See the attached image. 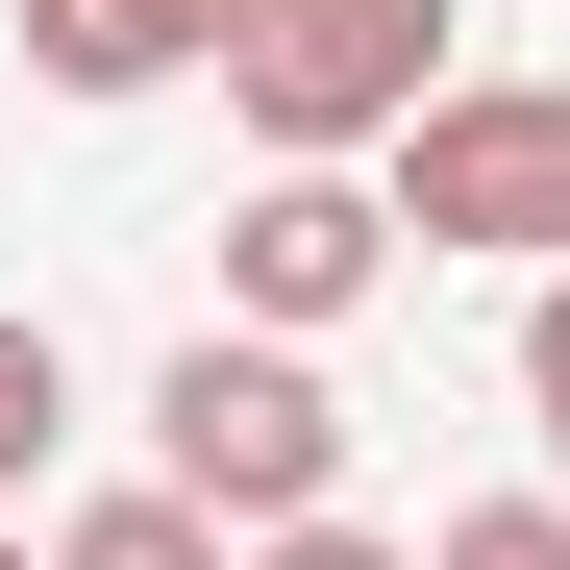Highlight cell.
I'll use <instances>...</instances> for the list:
<instances>
[{"instance_id":"cell-1","label":"cell","mask_w":570,"mask_h":570,"mask_svg":"<svg viewBox=\"0 0 570 570\" xmlns=\"http://www.w3.org/2000/svg\"><path fill=\"white\" fill-rule=\"evenodd\" d=\"M149 497H199L224 546H298V521H347V397H323V347H248V323H199L149 372Z\"/></svg>"},{"instance_id":"cell-2","label":"cell","mask_w":570,"mask_h":570,"mask_svg":"<svg viewBox=\"0 0 570 570\" xmlns=\"http://www.w3.org/2000/svg\"><path fill=\"white\" fill-rule=\"evenodd\" d=\"M224 100H248L273 174H347V149H397V125L446 100V0H248Z\"/></svg>"},{"instance_id":"cell-3","label":"cell","mask_w":570,"mask_h":570,"mask_svg":"<svg viewBox=\"0 0 570 570\" xmlns=\"http://www.w3.org/2000/svg\"><path fill=\"white\" fill-rule=\"evenodd\" d=\"M397 224H422V248L570 273V75H446V100L397 125Z\"/></svg>"},{"instance_id":"cell-4","label":"cell","mask_w":570,"mask_h":570,"mask_svg":"<svg viewBox=\"0 0 570 570\" xmlns=\"http://www.w3.org/2000/svg\"><path fill=\"white\" fill-rule=\"evenodd\" d=\"M372 273H397V199L372 174H248V224H224V323L248 347H323Z\"/></svg>"},{"instance_id":"cell-5","label":"cell","mask_w":570,"mask_h":570,"mask_svg":"<svg viewBox=\"0 0 570 570\" xmlns=\"http://www.w3.org/2000/svg\"><path fill=\"white\" fill-rule=\"evenodd\" d=\"M248 0H26V75L50 100H149V75H224Z\"/></svg>"},{"instance_id":"cell-6","label":"cell","mask_w":570,"mask_h":570,"mask_svg":"<svg viewBox=\"0 0 570 570\" xmlns=\"http://www.w3.org/2000/svg\"><path fill=\"white\" fill-rule=\"evenodd\" d=\"M50 570H248V546H224L199 497H75V521H50Z\"/></svg>"},{"instance_id":"cell-7","label":"cell","mask_w":570,"mask_h":570,"mask_svg":"<svg viewBox=\"0 0 570 570\" xmlns=\"http://www.w3.org/2000/svg\"><path fill=\"white\" fill-rule=\"evenodd\" d=\"M50 422H75V347H50V323H0V497L50 471Z\"/></svg>"},{"instance_id":"cell-8","label":"cell","mask_w":570,"mask_h":570,"mask_svg":"<svg viewBox=\"0 0 570 570\" xmlns=\"http://www.w3.org/2000/svg\"><path fill=\"white\" fill-rule=\"evenodd\" d=\"M422 570H570V497H471V521H446Z\"/></svg>"},{"instance_id":"cell-9","label":"cell","mask_w":570,"mask_h":570,"mask_svg":"<svg viewBox=\"0 0 570 570\" xmlns=\"http://www.w3.org/2000/svg\"><path fill=\"white\" fill-rule=\"evenodd\" d=\"M521 422H546V471H570V273H546V323H521Z\"/></svg>"},{"instance_id":"cell-10","label":"cell","mask_w":570,"mask_h":570,"mask_svg":"<svg viewBox=\"0 0 570 570\" xmlns=\"http://www.w3.org/2000/svg\"><path fill=\"white\" fill-rule=\"evenodd\" d=\"M248 570H397V546H372V521H298V546H248Z\"/></svg>"},{"instance_id":"cell-11","label":"cell","mask_w":570,"mask_h":570,"mask_svg":"<svg viewBox=\"0 0 570 570\" xmlns=\"http://www.w3.org/2000/svg\"><path fill=\"white\" fill-rule=\"evenodd\" d=\"M0 570H26V521H0Z\"/></svg>"}]
</instances>
